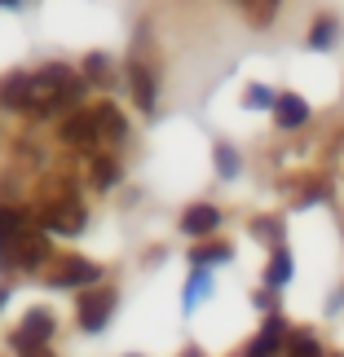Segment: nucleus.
Wrapping results in <instances>:
<instances>
[{"label":"nucleus","mask_w":344,"mask_h":357,"mask_svg":"<svg viewBox=\"0 0 344 357\" xmlns=\"http://www.w3.org/2000/svg\"><path fill=\"white\" fill-rule=\"evenodd\" d=\"M36 75V102H31V115H58L66 106L80 102V93H84V75H75L71 66L53 62L45 71H31Z\"/></svg>","instance_id":"1"},{"label":"nucleus","mask_w":344,"mask_h":357,"mask_svg":"<svg viewBox=\"0 0 344 357\" xmlns=\"http://www.w3.org/2000/svg\"><path fill=\"white\" fill-rule=\"evenodd\" d=\"M49 256V238H45V229H18V234L9 238V247H5V256H0V265H18V269H36L40 260Z\"/></svg>","instance_id":"2"},{"label":"nucleus","mask_w":344,"mask_h":357,"mask_svg":"<svg viewBox=\"0 0 344 357\" xmlns=\"http://www.w3.org/2000/svg\"><path fill=\"white\" fill-rule=\"evenodd\" d=\"M111 318H115V291L111 287H89V291L80 296V309H75L80 331H102Z\"/></svg>","instance_id":"3"},{"label":"nucleus","mask_w":344,"mask_h":357,"mask_svg":"<svg viewBox=\"0 0 344 357\" xmlns=\"http://www.w3.org/2000/svg\"><path fill=\"white\" fill-rule=\"evenodd\" d=\"M31 102H36V75L31 71H13V75L0 79V106L5 111L31 115Z\"/></svg>","instance_id":"4"},{"label":"nucleus","mask_w":344,"mask_h":357,"mask_svg":"<svg viewBox=\"0 0 344 357\" xmlns=\"http://www.w3.org/2000/svg\"><path fill=\"white\" fill-rule=\"evenodd\" d=\"M62 146H80V150H93L102 142V132H98V111H75V115H66L62 119Z\"/></svg>","instance_id":"5"},{"label":"nucleus","mask_w":344,"mask_h":357,"mask_svg":"<svg viewBox=\"0 0 344 357\" xmlns=\"http://www.w3.org/2000/svg\"><path fill=\"white\" fill-rule=\"evenodd\" d=\"M98 278H102V269L93 265V260H84V256H62L58 260V269H53V287H98Z\"/></svg>","instance_id":"6"},{"label":"nucleus","mask_w":344,"mask_h":357,"mask_svg":"<svg viewBox=\"0 0 344 357\" xmlns=\"http://www.w3.org/2000/svg\"><path fill=\"white\" fill-rule=\"evenodd\" d=\"M128 89H133V102H137V111H155V102H159V89H155V75H150V66L133 53V62H128Z\"/></svg>","instance_id":"7"},{"label":"nucleus","mask_w":344,"mask_h":357,"mask_svg":"<svg viewBox=\"0 0 344 357\" xmlns=\"http://www.w3.org/2000/svg\"><path fill=\"white\" fill-rule=\"evenodd\" d=\"M49 335H53V318H49L45 309H31L18 322V331H13V353H18V349H36V344H49Z\"/></svg>","instance_id":"8"},{"label":"nucleus","mask_w":344,"mask_h":357,"mask_svg":"<svg viewBox=\"0 0 344 357\" xmlns=\"http://www.w3.org/2000/svg\"><path fill=\"white\" fill-rule=\"evenodd\" d=\"M287 326H283V318H269L265 326H260V335L252 340V344H247V353L243 357H274L278 349H287Z\"/></svg>","instance_id":"9"},{"label":"nucleus","mask_w":344,"mask_h":357,"mask_svg":"<svg viewBox=\"0 0 344 357\" xmlns=\"http://www.w3.org/2000/svg\"><path fill=\"white\" fill-rule=\"evenodd\" d=\"M216 225H221V212H216L212 203H195V208H186V216H181V229L190 238H208Z\"/></svg>","instance_id":"10"},{"label":"nucleus","mask_w":344,"mask_h":357,"mask_svg":"<svg viewBox=\"0 0 344 357\" xmlns=\"http://www.w3.org/2000/svg\"><path fill=\"white\" fill-rule=\"evenodd\" d=\"M93 111H98V132H102V142H124V137H128V119H124L111 102L93 106Z\"/></svg>","instance_id":"11"},{"label":"nucleus","mask_w":344,"mask_h":357,"mask_svg":"<svg viewBox=\"0 0 344 357\" xmlns=\"http://www.w3.org/2000/svg\"><path fill=\"white\" fill-rule=\"evenodd\" d=\"M274 115H278L283 128H300V123L309 119V106L296 98V93H278V106H274Z\"/></svg>","instance_id":"12"},{"label":"nucleus","mask_w":344,"mask_h":357,"mask_svg":"<svg viewBox=\"0 0 344 357\" xmlns=\"http://www.w3.org/2000/svg\"><path fill=\"white\" fill-rule=\"evenodd\" d=\"M265 282L274 287V291L292 282V252H287V247H274V256H269V269H265Z\"/></svg>","instance_id":"13"},{"label":"nucleus","mask_w":344,"mask_h":357,"mask_svg":"<svg viewBox=\"0 0 344 357\" xmlns=\"http://www.w3.org/2000/svg\"><path fill=\"white\" fill-rule=\"evenodd\" d=\"M283 0H243V9H247V18H252V26H269L274 22V13H278Z\"/></svg>","instance_id":"14"},{"label":"nucleus","mask_w":344,"mask_h":357,"mask_svg":"<svg viewBox=\"0 0 344 357\" xmlns=\"http://www.w3.org/2000/svg\"><path fill=\"white\" fill-rule=\"evenodd\" d=\"M190 260H195V269L221 265V260H230V247H225V243H208V247H195V252H190Z\"/></svg>","instance_id":"15"},{"label":"nucleus","mask_w":344,"mask_h":357,"mask_svg":"<svg viewBox=\"0 0 344 357\" xmlns=\"http://www.w3.org/2000/svg\"><path fill=\"white\" fill-rule=\"evenodd\" d=\"M212 291V278H208V269H195V278H190V287H186V296H181V305H186V313L199 305V296H208Z\"/></svg>","instance_id":"16"},{"label":"nucleus","mask_w":344,"mask_h":357,"mask_svg":"<svg viewBox=\"0 0 344 357\" xmlns=\"http://www.w3.org/2000/svg\"><path fill=\"white\" fill-rule=\"evenodd\" d=\"M119 181V168H115V159H93V185H98V190H111Z\"/></svg>","instance_id":"17"},{"label":"nucleus","mask_w":344,"mask_h":357,"mask_svg":"<svg viewBox=\"0 0 344 357\" xmlns=\"http://www.w3.org/2000/svg\"><path fill=\"white\" fill-rule=\"evenodd\" d=\"M331 40H336V18H318V22H313V31H309V45L313 49H327Z\"/></svg>","instance_id":"18"},{"label":"nucleus","mask_w":344,"mask_h":357,"mask_svg":"<svg viewBox=\"0 0 344 357\" xmlns=\"http://www.w3.org/2000/svg\"><path fill=\"white\" fill-rule=\"evenodd\" d=\"M247 106H256V111H265V106H278V93H269L265 84H252V89H247Z\"/></svg>","instance_id":"19"},{"label":"nucleus","mask_w":344,"mask_h":357,"mask_svg":"<svg viewBox=\"0 0 344 357\" xmlns=\"http://www.w3.org/2000/svg\"><path fill=\"white\" fill-rule=\"evenodd\" d=\"M216 168H221V176H234L239 172V155L230 146H216Z\"/></svg>","instance_id":"20"},{"label":"nucleus","mask_w":344,"mask_h":357,"mask_svg":"<svg viewBox=\"0 0 344 357\" xmlns=\"http://www.w3.org/2000/svg\"><path fill=\"white\" fill-rule=\"evenodd\" d=\"M84 71H89V79H98V84H106V79H111V71H106V58H102V53H93V58L84 62Z\"/></svg>","instance_id":"21"},{"label":"nucleus","mask_w":344,"mask_h":357,"mask_svg":"<svg viewBox=\"0 0 344 357\" xmlns=\"http://www.w3.org/2000/svg\"><path fill=\"white\" fill-rule=\"evenodd\" d=\"M18 357H53L49 344H36V349H18Z\"/></svg>","instance_id":"22"},{"label":"nucleus","mask_w":344,"mask_h":357,"mask_svg":"<svg viewBox=\"0 0 344 357\" xmlns=\"http://www.w3.org/2000/svg\"><path fill=\"white\" fill-rule=\"evenodd\" d=\"M9 305V287H0V309H5Z\"/></svg>","instance_id":"23"},{"label":"nucleus","mask_w":344,"mask_h":357,"mask_svg":"<svg viewBox=\"0 0 344 357\" xmlns=\"http://www.w3.org/2000/svg\"><path fill=\"white\" fill-rule=\"evenodd\" d=\"M186 357H203V353H199V349H190V353H186Z\"/></svg>","instance_id":"24"},{"label":"nucleus","mask_w":344,"mask_h":357,"mask_svg":"<svg viewBox=\"0 0 344 357\" xmlns=\"http://www.w3.org/2000/svg\"><path fill=\"white\" fill-rule=\"evenodd\" d=\"M0 5H18V0H0Z\"/></svg>","instance_id":"25"}]
</instances>
